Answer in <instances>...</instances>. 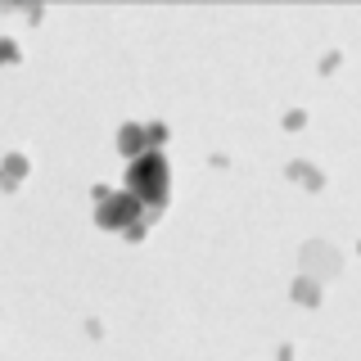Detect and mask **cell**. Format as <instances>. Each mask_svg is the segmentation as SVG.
I'll list each match as a JSON object with an SVG mask.
<instances>
[{
  "instance_id": "7a4b0ae2",
  "label": "cell",
  "mask_w": 361,
  "mask_h": 361,
  "mask_svg": "<svg viewBox=\"0 0 361 361\" xmlns=\"http://www.w3.org/2000/svg\"><path fill=\"white\" fill-rule=\"evenodd\" d=\"M135 217H145V208L135 203L131 195H118V199H104L99 203V226H113V231H127L131 240H140L145 235V221H135Z\"/></svg>"
},
{
  "instance_id": "6da1fadb",
  "label": "cell",
  "mask_w": 361,
  "mask_h": 361,
  "mask_svg": "<svg viewBox=\"0 0 361 361\" xmlns=\"http://www.w3.org/2000/svg\"><path fill=\"white\" fill-rule=\"evenodd\" d=\"M127 185H131V199L145 203V208H158V203L167 199V163L158 154H145L131 163L127 172Z\"/></svg>"
},
{
  "instance_id": "3957f363",
  "label": "cell",
  "mask_w": 361,
  "mask_h": 361,
  "mask_svg": "<svg viewBox=\"0 0 361 361\" xmlns=\"http://www.w3.org/2000/svg\"><path fill=\"white\" fill-rule=\"evenodd\" d=\"M140 140H145V131H140V127H127V131H122V149H127V154L140 149Z\"/></svg>"
}]
</instances>
